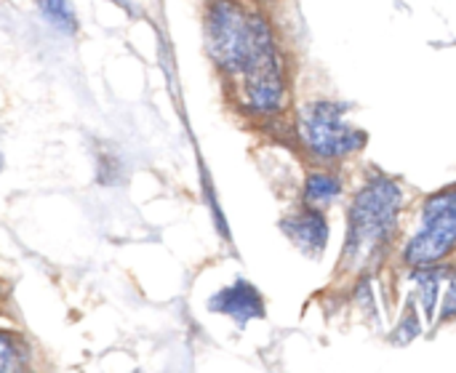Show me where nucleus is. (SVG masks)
I'll list each match as a JSON object with an SVG mask.
<instances>
[{
  "instance_id": "nucleus-1",
  "label": "nucleus",
  "mask_w": 456,
  "mask_h": 373,
  "mask_svg": "<svg viewBox=\"0 0 456 373\" xmlns=\"http://www.w3.org/2000/svg\"><path fill=\"white\" fill-rule=\"evenodd\" d=\"M403 206V190L390 176H371L353 198L347 211V240L342 251V272H358L379 262L387 251Z\"/></svg>"
},
{
  "instance_id": "nucleus-2",
  "label": "nucleus",
  "mask_w": 456,
  "mask_h": 373,
  "mask_svg": "<svg viewBox=\"0 0 456 373\" xmlns=\"http://www.w3.org/2000/svg\"><path fill=\"white\" fill-rule=\"evenodd\" d=\"M273 32V24L267 16L246 5L243 0H211L206 8L203 35H206V51L216 69L235 80L259 43Z\"/></svg>"
},
{
  "instance_id": "nucleus-3",
  "label": "nucleus",
  "mask_w": 456,
  "mask_h": 373,
  "mask_svg": "<svg viewBox=\"0 0 456 373\" xmlns=\"http://www.w3.org/2000/svg\"><path fill=\"white\" fill-rule=\"evenodd\" d=\"M347 101L313 99L297 112V139L302 150L321 166L342 163L366 147V134L347 123Z\"/></svg>"
},
{
  "instance_id": "nucleus-4",
  "label": "nucleus",
  "mask_w": 456,
  "mask_h": 373,
  "mask_svg": "<svg viewBox=\"0 0 456 373\" xmlns=\"http://www.w3.org/2000/svg\"><path fill=\"white\" fill-rule=\"evenodd\" d=\"M238 107L251 118H275L289 107V69L275 29L259 43L243 72L232 80Z\"/></svg>"
},
{
  "instance_id": "nucleus-5",
  "label": "nucleus",
  "mask_w": 456,
  "mask_h": 373,
  "mask_svg": "<svg viewBox=\"0 0 456 373\" xmlns=\"http://www.w3.org/2000/svg\"><path fill=\"white\" fill-rule=\"evenodd\" d=\"M456 254V184L433 192L419 214V230L403 246V264L411 270L444 264Z\"/></svg>"
},
{
  "instance_id": "nucleus-6",
  "label": "nucleus",
  "mask_w": 456,
  "mask_h": 373,
  "mask_svg": "<svg viewBox=\"0 0 456 373\" xmlns=\"http://www.w3.org/2000/svg\"><path fill=\"white\" fill-rule=\"evenodd\" d=\"M208 312L224 315L230 320H235L240 328L251 320H262L265 318V299L256 291V286H251L248 280L238 278L235 283L219 288L211 299H208Z\"/></svg>"
},
{
  "instance_id": "nucleus-7",
  "label": "nucleus",
  "mask_w": 456,
  "mask_h": 373,
  "mask_svg": "<svg viewBox=\"0 0 456 373\" xmlns=\"http://www.w3.org/2000/svg\"><path fill=\"white\" fill-rule=\"evenodd\" d=\"M283 235L307 256H321L329 246V222L321 208L305 206L297 214H289L281 222Z\"/></svg>"
},
{
  "instance_id": "nucleus-8",
  "label": "nucleus",
  "mask_w": 456,
  "mask_h": 373,
  "mask_svg": "<svg viewBox=\"0 0 456 373\" xmlns=\"http://www.w3.org/2000/svg\"><path fill=\"white\" fill-rule=\"evenodd\" d=\"M345 192V184H342V176L331 168H318V171H310L307 179H305V206L310 208H329L334 206Z\"/></svg>"
},
{
  "instance_id": "nucleus-9",
  "label": "nucleus",
  "mask_w": 456,
  "mask_h": 373,
  "mask_svg": "<svg viewBox=\"0 0 456 373\" xmlns=\"http://www.w3.org/2000/svg\"><path fill=\"white\" fill-rule=\"evenodd\" d=\"M29 366V345L21 334L0 328V373L24 371Z\"/></svg>"
},
{
  "instance_id": "nucleus-10",
  "label": "nucleus",
  "mask_w": 456,
  "mask_h": 373,
  "mask_svg": "<svg viewBox=\"0 0 456 373\" xmlns=\"http://www.w3.org/2000/svg\"><path fill=\"white\" fill-rule=\"evenodd\" d=\"M411 278H414V283H417V296H419V302H422L428 318L433 320V318H436L438 294H441V283H444V278H446V270H444V267L438 270V264H436V267H419V270H414Z\"/></svg>"
},
{
  "instance_id": "nucleus-11",
  "label": "nucleus",
  "mask_w": 456,
  "mask_h": 373,
  "mask_svg": "<svg viewBox=\"0 0 456 373\" xmlns=\"http://www.w3.org/2000/svg\"><path fill=\"white\" fill-rule=\"evenodd\" d=\"M37 8H40V16L48 24H53L59 32L72 35L77 29V16L69 0H37Z\"/></svg>"
},
{
  "instance_id": "nucleus-12",
  "label": "nucleus",
  "mask_w": 456,
  "mask_h": 373,
  "mask_svg": "<svg viewBox=\"0 0 456 373\" xmlns=\"http://www.w3.org/2000/svg\"><path fill=\"white\" fill-rule=\"evenodd\" d=\"M414 337H419V320H417V315H414V312H409V315L401 320L398 331L393 334V342H398V345H409Z\"/></svg>"
},
{
  "instance_id": "nucleus-13",
  "label": "nucleus",
  "mask_w": 456,
  "mask_h": 373,
  "mask_svg": "<svg viewBox=\"0 0 456 373\" xmlns=\"http://www.w3.org/2000/svg\"><path fill=\"white\" fill-rule=\"evenodd\" d=\"M0 171H3V150H0Z\"/></svg>"
},
{
  "instance_id": "nucleus-14",
  "label": "nucleus",
  "mask_w": 456,
  "mask_h": 373,
  "mask_svg": "<svg viewBox=\"0 0 456 373\" xmlns=\"http://www.w3.org/2000/svg\"><path fill=\"white\" fill-rule=\"evenodd\" d=\"M256 3H275V0H256Z\"/></svg>"
}]
</instances>
